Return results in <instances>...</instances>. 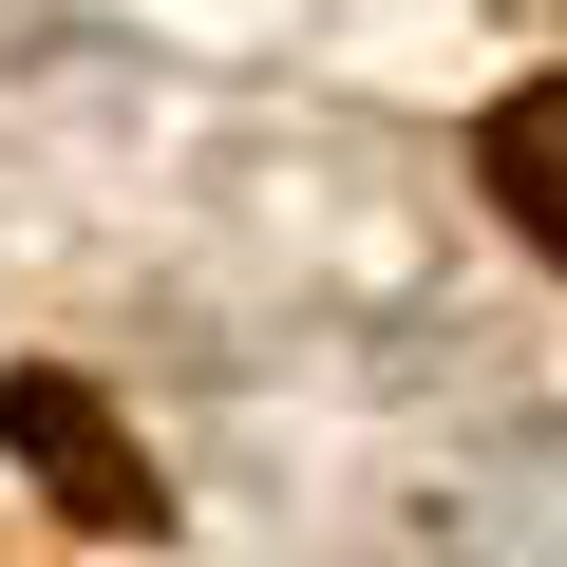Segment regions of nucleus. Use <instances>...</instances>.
Wrapping results in <instances>:
<instances>
[{
	"instance_id": "1",
	"label": "nucleus",
	"mask_w": 567,
	"mask_h": 567,
	"mask_svg": "<svg viewBox=\"0 0 567 567\" xmlns=\"http://www.w3.org/2000/svg\"><path fill=\"white\" fill-rule=\"evenodd\" d=\"M473 171H492V208L567 265V76H529V95H492V133H473Z\"/></svg>"
},
{
	"instance_id": "2",
	"label": "nucleus",
	"mask_w": 567,
	"mask_h": 567,
	"mask_svg": "<svg viewBox=\"0 0 567 567\" xmlns=\"http://www.w3.org/2000/svg\"><path fill=\"white\" fill-rule=\"evenodd\" d=\"M0 416H20V435H39L58 473H76V511H152V473H133V454H114V435H95L76 398H58V379H20V398H0Z\"/></svg>"
}]
</instances>
